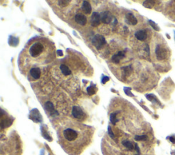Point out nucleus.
I'll list each match as a JSON object with an SVG mask.
<instances>
[{
	"mask_svg": "<svg viewBox=\"0 0 175 155\" xmlns=\"http://www.w3.org/2000/svg\"><path fill=\"white\" fill-rule=\"evenodd\" d=\"M100 15H101V22L105 24H109L110 23L112 22V18H113V16H112V13L109 11H105L101 12V13L100 14Z\"/></svg>",
	"mask_w": 175,
	"mask_h": 155,
	"instance_id": "39448f33",
	"label": "nucleus"
},
{
	"mask_svg": "<svg viewBox=\"0 0 175 155\" xmlns=\"http://www.w3.org/2000/svg\"><path fill=\"white\" fill-rule=\"evenodd\" d=\"M135 150H136V152H137V155H140V150H139V148L138 146H137V144H135Z\"/></svg>",
	"mask_w": 175,
	"mask_h": 155,
	"instance_id": "bb28decb",
	"label": "nucleus"
},
{
	"mask_svg": "<svg viewBox=\"0 0 175 155\" xmlns=\"http://www.w3.org/2000/svg\"><path fill=\"white\" fill-rule=\"evenodd\" d=\"M12 124V122L9 119H5V120H2L1 122V129H4V128L9 127V126Z\"/></svg>",
	"mask_w": 175,
	"mask_h": 155,
	"instance_id": "6ab92c4d",
	"label": "nucleus"
},
{
	"mask_svg": "<svg viewBox=\"0 0 175 155\" xmlns=\"http://www.w3.org/2000/svg\"><path fill=\"white\" fill-rule=\"evenodd\" d=\"M174 35H175V31H174ZM174 38H175V36H174Z\"/></svg>",
	"mask_w": 175,
	"mask_h": 155,
	"instance_id": "c756f323",
	"label": "nucleus"
},
{
	"mask_svg": "<svg viewBox=\"0 0 175 155\" xmlns=\"http://www.w3.org/2000/svg\"><path fill=\"white\" fill-rule=\"evenodd\" d=\"M57 53L58 54V55H60V56H62V55H63V53H62V50H58Z\"/></svg>",
	"mask_w": 175,
	"mask_h": 155,
	"instance_id": "cd10ccee",
	"label": "nucleus"
},
{
	"mask_svg": "<svg viewBox=\"0 0 175 155\" xmlns=\"http://www.w3.org/2000/svg\"><path fill=\"white\" fill-rule=\"evenodd\" d=\"M108 134H109L110 137L112 138V139H114V134L113 132H112V128L111 127H108Z\"/></svg>",
	"mask_w": 175,
	"mask_h": 155,
	"instance_id": "393cba45",
	"label": "nucleus"
},
{
	"mask_svg": "<svg viewBox=\"0 0 175 155\" xmlns=\"http://www.w3.org/2000/svg\"><path fill=\"white\" fill-rule=\"evenodd\" d=\"M30 74L34 79H38L41 75V71L38 68H33L30 70Z\"/></svg>",
	"mask_w": 175,
	"mask_h": 155,
	"instance_id": "2eb2a0df",
	"label": "nucleus"
},
{
	"mask_svg": "<svg viewBox=\"0 0 175 155\" xmlns=\"http://www.w3.org/2000/svg\"><path fill=\"white\" fill-rule=\"evenodd\" d=\"M92 45L97 49H101L106 44V41L105 38L102 35L97 34L94 36L92 41Z\"/></svg>",
	"mask_w": 175,
	"mask_h": 155,
	"instance_id": "f03ea898",
	"label": "nucleus"
},
{
	"mask_svg": "<svg viewBox=\"0 0 175 155\" xmlns=\"http://www.w3.org/2000/svg\"><path fill=\"white\" fill-rule=\"evenodd\" d=\"M149 23L151 24V26H152V28H153L154 29V30H157V31H159V28H158L157 26L155 24V22L152 21L151 20H149Z\"/></svg>",
	"mask_w": 175,
	"mask_h": 155,
	"instance_id": "b1692460",
	"label": "nucleus"
},
{
	"mask_svg": "<svg viewBox=\"0 0 175 155\" xmlns=\"http://www.w3.org/2000/svg\"><path fill=\"white\" fill-rule=\"evenodd\" d=\"M64 137L68 141H73L78 137V133L75 130L73 129H66L64 131Z\"/></svg>",
	"mask_w": 175,
	"mask_h": 155,
	"instance_id": "20e7f679",
	"label": "nucleus"
},
{
	"mask_svg": "<svg viewBox=\"0 0 175 155\" xmlns=\"http://www.w3.org/2000/svg\"><path fill=\"white\" fill-rule=\"evenodd\" d=\"M174 155H175V154H174Z\"/></svg>",
	"mask_w": 175,
	"mask_h": 155,
	"instance_id": "7c9ffc66",
	"label": "nucleus"
},
{
	"mask_svg": "<svg viewBox=\"0 0 175 155\" xmlns=\"http://www.w3.org/2000/svg\"><path fill=\"white\" fill-rule=\"evenodd\" d=\"M101 15L98 12H93L91 16V25L93 27H97L99 26L100 23H101Z\"/></svg>",
	"mask_w": 175,
	"mask_h": 155,
	"instance_id": "0eeeda50",
	"label": "nucleus"
},
{
	"mask_svg": "<svg viewBox=\"0 0 175 155\" xmlns=\"http://www.w3.org/2000/svg\"><path fill=\"white\" fill-rule=\"evenodd\" d=\"M70 2V1H68V0H61V1H58V5L60 6H61V7H66V6H67L69 3Z\"/></svg>",
	"mask_w": 175,
	"mask_h": 155,
	"instance_id": "5701e85b",
	"label": "nucleus"
},
{
	"mask_svg": "<svg viewBox=\"0 0 175 155\" xmlns=\"http://www.w3.org/2000/svg\"><path fill=\"white\" fill-rule=\"evenodd\" d=\"M125 21L127 24L135 26L137 23V20L132 13H127L125 16Z\"/></svg>",
	"mask_w": 175,
	"mask_h": 155,
	"instance_id": "9d476101",
	"label": "nucleus"
},
{
	"mask_svg": "<svg viewBox=\"0 0 175 155\" xmlns=\"http://www.w3.org/2000/svg\"><path fill=\"white\" fill-rule=\"evenodd\" d=\"M32 120L35 121L36 122H40L42 121V117H41L40 113L36 109H34V110H32Z\"/></svg>",
	"mask_w": 175,
	"mask_h": 155,
	"instance_id": "4468645a",
	"label": "nucleus"
},
{
	"mask_svg": "<svg viewBox=\"0 0 175 155\" xmlns=\"http://www.w3.org/2000/svg\"><path fill=\"white\" fill-rule=\"evenodd\" d=\"M170 141H172L173 144H175V137H170Z\"/></svg>",
	"mask_w": 175,
	"mask_h": 155,
	"instance_id": "c85d7f7f",
	"label": "nucleus"
},
{
	"mask_svg": "<svg viewBox=\"0 0 175 155\" xmlns=\"http://www.w3.org/2000/svg\"><path fill=\"white\" fill-rule=\"evenodd\" d=\"M45 108L46 111H47L49 113L50 115L51 116H55V115H58V113L57 111L55 110L54 106L53 103L51 102L48 101L45 104Z\"/></svg>",
	"mask_w": 175,
	"mask_h": 155,
	"instance_id": "1a4fd4ad",
	"label": "nucleus"
},
{
	"mask_svg": "<svg viewBox=\"0 0 175 155\" xmlns=\"http://www.w3.org/2000/svg\"><path fill=\"white\" fill-rule=\"evenodd\" d=\"M82 10H83V12H84V13L86 14H90L91 13L92 7H91V5H90V4L89 1H83Z\"/></svg>",
	"mask_w": 175,
	"mask_h": 155,
	"instance_id": "f8f14e48",
	"label": "nucleus"
},
{
	"mask_svg": "<svg viewBox=\"0 0 175 155\" xmlns=\"http://www.w3.org/2000/svg\"><path fill=\"white\" fill-rule=\"evenodd\" d=\"M148 139L147 135H135V139L136 141H146Z\"/></svg>",
	"mask_w": 175,
	"mask_h": 155,
	"instance_id": "4be33fe9",
	"label": "nucleus"
},
{
	"mask_svg": "<svg viewBox=\"0 0 175 155\" xmlns=\"http://www.w3.org/2000/svg\"><path fill=\"white\" fill-rule=\"evenodd\" d=\"M135 36L139 41H144L147 38V33L145 30H138L135 33Z\"/></svg>",
	"mask_w": 175,
	"mask_h": 155,
	"instance_id": "9b49d317",
	"label": "nucleus"
},
{
	"mask_svg": "<svg viewBox=\"0 0 175 155\" xmlns=\"http://www.w3.org/2000/svg\"><path fill=\"white\" fill-rule=\"evenodd\" d=\"M118 113H112L110 114V121L113 124H115L116 122H118V120L116 118V115H117Z\"/></svg>",
	"mask_w": 175,
	"mask_h": 155,
	"instance_id": "aec40b11",
	"label": "nucleus"
},
{
	"mask_svg": "<svg viewBox=\"0 0 175 155\" xmlns=\"http://www.w3.org/2000/svg\"><path fill=\"white\" fill-rule=\"evenodd\" d=\"M155 1H153V0H147L144 1L143 3V6L147 8H152L155 6Z\"/></svg>",
	"mask_w": 175,
	"mask_h": 155,
	"instance_id": "a211bd4d",
	"label": "nucleus"
},
{
	"mask_svg": "<svg viewBox=\"0 0 175 155\" xmlns=\"http://www.w3.org/2000/svg\"><path fill=\"white\" fill-rule=\"evenodd\" d=\"M72 114L74 118L77 119H82L84 117V113L80 107L74 106L72 109Z\"/></svg>",
	"mask_w": 175,
	"mask_h": 155,
	"instance_id": "423d86ee",
	"label": "nucleus"
},
{
	"mask_svg": "<svg viewBox=\"0 0 175 155\" xmlns=\"http://www.w3.org/2000/svg\"><path fill=\"white\" fill-rule=\"evenodd\" d=\"M44 46L40 42H36L30 48L29 53L33 58H37L43 52Z\"/></svg>",
	"mask_w": 175,
	"mask_h": 155,
	"instance_id": "f257e3e1",
	"label": "nucleus"
},
{
	"mask_svg": "<svg viewBox=\"0 0 175 155\" xmlns=\"http://www.w3.org/2000/svg\"><path fill=\"white\" fill-rule=\"evenodd\" d=\"M155 54L158 60H163L167 58L168 51L163 45H158L155 49Z\"/></svg>",
	"mask_w": 175,
	"mask_h": 155,
	"instance_id": "7ed1b4c3",
	"label": "nucleus"
},
{
	"mask_svg": "<svg viewBox=\"0 0 175 155\" xmlns=\"http://www.w3.org/2000/svg\"><path fill=\"white\" fill-rule=\"evenodd\" d=\"M60 70H61L62 73H63V75H65V76H68V75H70L71 74V70H70L69 68H68L67 66H66V65L64 64L60 65Z\"/></svg>",
	"mask_w": 175,
	"mask_h": 155,
	"instance_id": "dca6fc26",
	"label": "nucleus"
},
{
	"mask_svg": "<svg viewBox=\"0 0 175 155\" xmlns=\"http://www.w3.org/2000/svg\"><path fill=\"white\" fill-rule=\"evenodd\" d=\"M122 144L124 146V147L127 148L129 150H133L134 149V146H133V144L131 143V141H128V140H124V141H122Z\"/></svg>",
	"mask_w": 175,
	"mask_h": 155,
	"instance_id": "f3484780",
	"label": "nucleus"
},
{
	"mask_svg": "<svg viewBox=\"0 0 175 155\" xmlns=\"http://www.w3.org/2000/svg\"><path fill=\"white\" fill-rule=\"evenodd\" d=\"M75 20L76 23H78L80 26H85L87 23V18L84 14H82L81 13L77 14L75 16Z\"/></svg>",
	"mask_w": 175,
	"mask_h": 155,
	"instance_id": "6e6552de",
	"label": "nucleus"
},
{
	"mask_svg": "<svg viewBox=\"0 0 175 155\" xmlns=\"http://www.w3.org/2000/svg\"><path fill=\"white\" fill-rule=\"evenodd\" d=\"M110 80V78L108 77H106V76H104V77L102 79V83H105L107 81H108Z\"/></svg>",
	"mask_w": 175,
	"mask_h": 155,
	"instance_id": "a878e982",
	"label": "nucleus"
},
{
	"mask_svg": "<svg viewBox=\"0 0 175 155\" xmlns=\"http://www.w3.org/2000/svg\"><path fill=\"white\" fill-rule=\"evenodd\" d=\"M96 90H96V87L94 85H91V86H90L87 88V92L89 95H92V94H95Z\"/></svg>",
	"mask_w": 175,
	"mask_h": 155,
	"instance_id": "412c9836",
	"label": "nucleus"
},
{
	"mask_svg": "<svg viewBox=\"0 0 175 155\" xmlns=\"http://www.w3.org/2000/svg\"><path fill=\"white\" fill-rule=\"evenodd\" d=\"M125 57V54L123 51H119L117 54L113 55V57L112 58V61L116 64H118L120 62V60Z\"/></svg>",
	"mask_w": 175,
	"mask_h": 155,
	"instance_id": "ddd939ff",
	"label": "nucleus"
}]
</instances>
